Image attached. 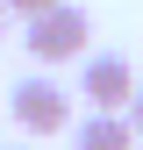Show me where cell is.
<instances>
[{
    "label": "cell",
    "mask_w": 143,
    "mask_h": 150,
    "mask_svg": "<svg viewBox=\"0 0 143 150\" xmlns=\"http://www.w3.org/2000/svg\"><path fill=\"white\" fill-rule=\"evenodd\" d=\"M22 43H29V57L43 64V71H50V64H79V57H86V43H93V22H86V7L57 0L50 14H36V22H29Z\"/></svg>",
    "instance_id": "1"
},
{
    "label": "cell",
    "mask_w": 143,
    "mask_h": 150,
    "mask_svg": "<svg viewBox=\"0 0 143 150\" xmlns=\"http://www.w3.org/2000/svg\"><path fill=\"white\" fill-rule=\"evenodd\" d=\"M7 115H14V129H22V136H57V129H72V93L50 79L43 64H36L29 79L7 93Z\"/></svg>",
    "instance_id": "2"
},
{
    "label": "cell",
    "mask_w": 143,
    "mask_h": 150,
    "mask_svg": "<svg viewBox=\"0 0 143 150\" xmlns=\"http://www.w3.org/2000/svg\"><path fill=\"white\" fill-rule=\"evenodd\" d=\"M79 93H86V107H129V93H136V64L122 57V50H86L79 57Z\"/></svg>",
    "instance_id": "3"
},
{
    "label": "cell",
    "mask_w": 143,
    "mask_h": 150,
    "mask_svg": "<svg viewBox=\"0 0 143 150\" xmlns=\"http://www.w3.org/2000/svg\"><path fill=\"white\" fill-rule=\"evenodd\" d=\"M136 143V129H129V115H115V107H93L79 129H72V150H129Z\"/></svg>",
    "instance_id": "4"
},
{
    "label": "cell",
    "mask_w": 143,
    "mask_h": 150,
    "mask_svg": "<svg viewBox=\"0 0 143 150\" xmlns=\"http://www.w3.org/2000/svg\"><path fill=\"white\" fill-rule=\"evenodd\" d=\"M50 7H57V0H7V14H14V22H36V14H50Z\"/></svg>",
    "instance_id": "5"
},
{
    "label": "cell",
    "mask_w": 143,
    "mask_h": 150,
    "mask_svg": "<svg viewBox=\"0 0 143 150\" xmlns=\"http://www.w3.org/2000/svg\"><path fill=\"white\" fill-rule=\"evenodd\" d=\"M122 115H129V129H136V136H143V86L129 93V107H122Z\"/></svg>",
    "instance_id": "6"
},
{
    "label": "cell",
    "mask_w": 143,
    "mask_h": 150,
    "mask_svg": "<svg viewBox=\"0 0 143 150\" xmlns=\"http://www.w3.org/2000/svg\"><path fill=\"white\" fill-rule=\"evenodd\" d=\"M7 22H14V14H7V0H0V36H7Z\"/></svg>",
    "instance_id": "7"
}]
</instances>
